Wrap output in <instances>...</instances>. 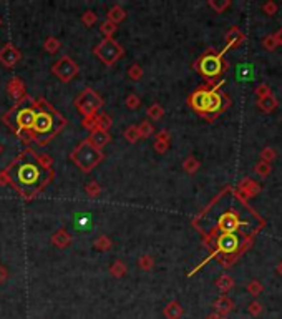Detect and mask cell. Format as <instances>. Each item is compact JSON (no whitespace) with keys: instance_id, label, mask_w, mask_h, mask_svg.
<instances>
[{"instance_id":"15","label":"cell","mask_w":282,"mask_h":319,"mask_svg":"<svg viewBox=\"0 0 282 319\" xmlns=\"http://www.w3.org/2000/svg\"><path fill=\"white\" fill-rule=\"evenodd\" d=\"M72 234L66 231L65 228H60V229H56V231L52 234V244L56 248H60V249H64L66 246H70L72 244Z\"/></svg>"},{"instance_id":"47","label":"cell","mask_w":282,"mask_h":319,"mask_svg":"<svg viewBox=\"0 0 282 319\" xmlns=\"http://www.w3.org/2000/svg\"><path fill=\"white\" fill-rule=\"evenodd\" d=\"M222 319H226V317H222Z\"/></svg>"},{"instance_id":"14","label":"cell","mask_w":282,"mask_h":319,"mask_svg":"<svg viewBox=\"0 0 282 319\" xmlns=\"http://www.w3.org/2000/svg\"><path fill=\"white\" fill-rule=\"evenodd\" d=\"M218 226L222 233H234L239 228V218L234 213H224L219 218Z\"/></svg>"},{"instance_id":"3","label":"cell","mask_w":282,"mask_h":319,"mask_svg":"<svg viewBox=\"0 0 282 319\" xmlns=\"http://www.w3.org/2000/svg\"><path fill=\"white\" fill-rule=\"evenodd\" d=\"M35 115L36 110L34 107V98L27 93L22 100L15 102V105L7 113H4L2 122L27 145V137L34 127Z\"/></svg>"},{"instance_id":"26","label":"cell","mask_w":282,"mask_h":319,"mask_svg":"<svg viewBox=\"0 0 282 319\" xmlns=\"http://www.w3.org/2000/svg\"><path fill=\"white\" fill-rule=\"evenodd\" d=\"M254 77V70L250 65H239L238 69V78L242 82H248V80H252Z\"/></svg>"},{"instance_id":"22","label":"cell","mask_w":282,"mask_h":319,"mask_svg":"<svg viewBox=\"0 0 282 319\" xmlns=\"http://www.w3.org/2000/svg\"><path fill=\"white\" fill-rule=\"evenodd\" d=\"M113 125V120L110 115L106 113H100L96 115V123H95V128H100V130H105V132H110V128H112Z\"/></svg>"},{"instance_id":"44","label":"cell","mask_w":282,"mask_h":319,"mask_svg":"<svg viewBox=\"0 0 282 319\" xmlns=\"http://www.w3.org/2000/svg\"><path fill=\"white\" fill-rule=\"evenodd\" d=\"M2 151H4V146H2V145H0V155H2Z\"/></svg>"},{"instance_id":"42","label":"cell","mask_w":282,"mask_h":319,"mask_svg":"<svg viewBox=\"0 0 282 319\" xmlns=\"http://www.w3.org/2000/svg\"><path fill=\"white\" fill-rule=\"evenodd\" d=\"M206 319H222V316L218 314V312H212V314H210Z\"/></svg>"},{"instance_id":"32","label":"cell","mask_w":282,"mask_h":319,"mask_svg":"<svg viewBox=\"0 0 282 319\" xmlns=\"http://www.w3.org/2000/svg\"><path fill=\"white\" fill-rule=\"evenodd\" d=\"M138 266L143 271H151V269H153V266H154L153 256H151V254H141L140 259H138Z\"/></svg>"},{"instance_id":"36","label":"cell","mask_w":282,"mask_h":319,"mask_svg":"<svg viewBox=\"0 0 282 319\" xmlns=\"http://www.w3.org/2000/svg\"><path fill=\"white\" fill-rule=\"evenodd\" d=\"M128 77L132 78L133 82H140L141 78H143V69H141V65L133 64L132 67H130V69H128Z\"/></svg>"},{"instance_id":"28","label":"cell","mask_w":282,"mask_h":319,"mask_svg":"<svg viewBox=\"0 0 282 319\" xmlns=\"http://www.w3.org/2000/svg\"><path fill=\"white\" fill-rule=\"evenodd\" d=\"M198 168H200V161H198L194 156H188V158L184 160V163H182V170L190 175L196 173Z\"/></svg>"},{"instance_id":"19","label":"cell","mask_w":282,"mask_h":319,"mask_svg":"<svg viewBox=\"0 0 282 319\" xmlns=\"http://www.w3.org/2000/svg\"><path fill=\"white\" fill-rule=\"evenodd\" d=\"M214 307H216V311H218V314H228V312H231L232 311V307H234V302L229 299L228 296H221V297H218L216 301H214Z\"/></svg>"},{"instance_id":"24","label":"cell","mask_w":282,"mask_h":319,"mask_svg":"<svg viewBox=\"0 0 282 319\" xmlns=\"http://www.w3.org/2000/svg\"><path fill=\"white\" fill-rule=\"evenodd\" d=\"M138 127V133H140V140L141 138H150L151 135L154 133V128H153V125H151L148 120H143L140 125H136Z\"/></svg>"},{"instance_id":"6","label":"cell","mask_w":282,"mask_h":319,"mask_svg":"<svg viewBox=\"0 0 282 319\" xmlns=\"http://www.w3.org/2000/svg\"><path fill=\"white\" fill-rule=\"evenodd\" d=\"M76 112L82 115L83 118H93L98 115V110L103 107V98L100 97V93L95 92L93 88L86 87L80 95L75 98L73 102Z\"/></svg>"},{"instance_id":"21","label":"cell","mask_w":282,"mask_h":319,"mask_svg":"<svg viewBox=\"0 0 282 319\" xmlns=\"http://www.w3.org/2000/svg\"><path fill=\"white\" fill-rule=\"evenodd\" d=\"M60 47H62V44H60V40L56 39V37H48V39L44 42V50L46 52V54H50V55L56 54V52L60 50Z\"/></svg>"},{"instance_id":"37","label":"cell","mask_w":282,"mask_h":319,"mask_svg":"<svg viewBox=\"0 0 282 319\" xmlns=\"http://www.w3.org/2000/svg\"><path fill=\"white\" fill-rule=\"evenodd\" d=\"M269 163L268 161H260V163H258V166H256V171H258L259 175H262V176H268L269 173Z\"/></svg>"},{"instance_id":"9","label":"cell","mask_w":282,"mask_h":319,"mask_svg":"<svg viewBox=\"0 0 282 319\" xmlns=\"http://www.w3.org/2000/svg\"><path fill=\"white\" fill-rule=\"evenodd\" d=\"M198 70L202 77L206 78H216L222 72V62L221 55H204L198 62Z\"/></svg>"},{"instance_id":"17","label":"cell","mask_w":282,"mask_h":319,"mask_svg":"<svg viewBox=\"0 0 282 319\" xmlns=\"http://www.w3.org/2000/svg\"><path fill=\"white\" fill-rule=\"evenodd\" d=\"M163 314L166 319H180L184 314V311H182V306L178 301H170L168 304L164 306Z\"/></svg>"},{"instance_id":"43","label":"cell","mask_w":282,"mask_h":319,"mask_svg":"<svg viewBox=\"0 0 282 319\" xmlns=\"http://www.w3.org/2000/svg\"><path fill=\"white\" fill-rule=\"evenodd\" d=\"M274 40H279V44H282V30H280V32H279L278 35L274 37Z\"/></svg>"},{"instance_id":"7","label":"cell","mask_w":282,"mask_h":319,"mask_svg":"<svg viewBox=\"0 0 282 319\" xmlns=\"http://www.w3.org/2000/svg\"><path fill=\"white\" fill-rule=\"evenodd\" d=\"M93 54H95L96 59L102 60V64H105L106 67H113L123 57L124 50L116 40L103 39L100 44L93 49Z\"/></svg>"},{"instance_id":"41","label":"cell","mask_w":282,"mask_h":319,"mask_svg":"<svg viewBox=\"0 0 282 319\" xmlns=\"http://www.w3.org/2000/svg\"><path fill=\"white\" fill-rule=\"evenodd\" d=\"M264 45L268 47V49H274L276 44H272V37H268V39L264 40Z\"/></svg>"},{"instance_id":"45","label":"cell","mask_w":282,"mask_h":319,"mask_svg":"<svg viewBox=\"0 0 282 319\" xmlns=\"http://www.w3.org/2000/svg\"><path fill=\"white\" fill-rule=\"evenodd\" d=\"M279 271H280V274H282V263H280V266H279Z\"/></svg>"},{"instance_id":"1","label":"cell","mask_w":282,"mask_h":319,"mask_svg":"<svg viewBox=\"0 0 282 319\" xmlns=\"http://www.w3.org/2000/svg\"><path fill=\"white\" fill-rule=\"evenodd\" d=\"M54 160L27 146L0 171V186H12L25 201L36 200L54 181Z\"/></svg>"},{"instance_id":"11","label":"cell","mask_w":282,"mask_h":319,"mask_svg":"<svg viewBox=\"0 0 282 319\" xmlns=\"http://www.w3.org/2000/svg\"><path fill=\"white\" fill-rule=\"evenodd\" d=\"M239 243L241 241H239L238 234H234V233H222L221 236L218 238L219 251H222V253H226V254H231L234 251H238Z\"/></svg>"},{"instance_id":"16","label":"cell","mask_w":282,"mask_h":319,"mask_svg":"<svg viewBox=\"0 0 282 319\" xmlns=\"http://www.w3.org/2000/svg\"><path fill=\"white\" fill-rule=\"evenodd\" d=\"M154 151L160 155H164L166 151L170 150V133L168 130H161V132L156 135V140H154Z\"/></svg>"},{"instance_id":"12","label":"cell","mask_w":282,"mask_h":319,"mask_svg":"<svg viewBox=\"0 0 282 319\" xmlns=\"http://www.w3.org/2000/svg\"><path fill=\"white\" fill-rule=\"evenodd\" d=\"M86 140H88V143L93 145L95 148L103 150L110 142H112V135H110V132H105V130L93 128V130H90V135H88Z\"/></svg>"},{"instance_id":"23","label":"cell","mask_w":282,"mask_h":319,"mask_svg":"<svg viewBox=\"0 0 282 319\" xmlns=\"http://www.w3.org/2000/svg\"><path fill=\"white\" fill-rule=\"evenodd\" d=\"M146 115H148L150 120H153V122H158V120L163 118L164 115V108L160 105V103H153L148 110H146Z\"/></svg>"},{"instance_id":"18","label":"cell","mask_w":282,"mask_h":319,"mask_svg":"<svg viewBox=\"0 0 282 319\" xmlns=\"http://www.w3.org/2000/svg\"><path fill=\"white\" fill-rule=\"evenodd\" d=\"M126 19V10H124L122 5H113L112 9L108 10V14H106V20H110V22H113L114 25H118V24H122L123 20Z\"/></svg>"},{"instance_id":"40","label":"cell","mask_w":282,"mask_h":319,"mask_svg":"<svg viewBox=\"0 0 282 319\" xmlns=\"http://www.w3.org/2000/svg\"><path fill=\"white\" fill-rule=\"evenodd\" d=\"M8 279V271L4 264H0V284H4Z\"/></svg>"},{"instance_id":"13","label":"cell","mask_w":282,"mask_h":319,"mask_svg":"<svg viewBox=\"0 0 282 319\" xmlns=\"http://www.w3.org/2000/svg\"><path fill=\"white\" fill-rule=\"evenodd\" d=\"M7 93L10 95V98H14L15 102L22 100V98L27 95L25 83L22 82V78H18V77L10 78V82L7 83Z\"/></svg>"},{"instance_id":"34","label":"cell","mask_w":282,"mask_h":319,"mask_svg":"<svg viewBox=\"0 0 282 319\" xmlns=\"http://www.w3.org/2000/svg\"><path fill=\"white\" fill-rule=\"evenodd\" d=\"M124 138L128 140L130 143H136L140 140V133H138V127L136 125H130V127L124 130Z\"/></svg>"},{"instance_id":"8","label":"cell","mask_w":282,"mask_h":319,"mask_svg":"<svg viewBox=\"0 0 282 319\" xmlns=\"http://www.w3.org/2000/svg\"><path fill=\"white\" fill-rule=\"evenodd\" d=\"M80 72V67L73 59H70L68 55H64L62 59H58L52 65V73L58 78L62 83H68L72 82L73 78L78 75Z\"/></svg>"},{"instance_id":"25","label":"cell","mask_w":282,"mask_h":319,"mask_svg":"<svg viewBox=\"0 0 282 319\" xmlns=\"http://www.w3.org/2000/svg\"><path fill=\"white\" fill-rule=\"evenodd\" d=\"M118 30V25H114L113 22H110V20H105V22H102L100 25V32L105 35V39H113V34Z\"/></svg>"},{"instance_id":"30","label":"cell","mask_w":282,"mask_h":319,"mask_svg":"<svg viewBox=\"0 0 282 319\" xmlns=\"http://www.w3.org/2000/svg\"><path fill=\"white\" fill-rule=\"evenodd\" d=\"M85 193L90 198H98L102 195V186H100V183L98 181H90V183H86L85 185Z\"/></svg>"},{"instance_id":"46","label":"cell","mask_w":282,"mask_h":319,"mask_svg":"<svg viewBox=\"0 0 282 319\" xmlns=\"http://www.w3.org/2000/svg\"><path fill=\"white\" fill-rule=\"evenodd\" d=\"M0 25H2V20H0Z\"/></svg>"},{"instance_id":"4","label":"cell","mask_w":282,"mask_h":319,"mask_svg":"<svg viewBox=\"0 0 282 319\" xmlns=\"http://www.w3.org/2000/svg\"><path fill=\"white\" fill-rule=\"evenodd\" d=\"M103 158H105L103 151L88 143V140H83L82 143H78L70 153V160L83 173H92V171L102 163Z\"/></svg>"},{"instance_id":"27","label":"cell","mask_w":282,"mask_h":319,"mask_svg":"<svg viewBox=\"0 0 282 319\" xmlns=\"http://www.w3.org/2000/svg\"><path fill=\"white\" fill-rule=\"evenodd\" d=\"M93 246H95V249H98V251H108L110 248L113 246V243H112V239H110L108 236H105V234H102V236H98V238L95 239Z\"/></svg>"},{"instance_id":"39","label":"cell","mask_w":282,"mask_h":319,"mask_svg":"<svg viewBox=\"0 0 282 319\" xmlns=\"http://www.w3.org/2000/svg\"><path fill=\"white\" fill-rule=\"evenodd\" d=\"M260 311H262V307H260V304H259L258 301H254L252 304L249 306V312H250V314H252V316H258Z\"/></svg>"},{"instance_id":"20","label":"cell","mask_w":282,"mask_h":319,"mask_svg":"<svg viewBox=\"0 0 282 319\" xmlns=\"http://www.w3.org/2000/svg\"><path fill=\"white\" fill-rule=\"evenodd\" d=\"M126 271H128L126 264H124L123 261H120V259H116L112 266H110V274H112L113 278H116V279L123 278V276L126 274Z\"/></svg>"},{"instance_id":"38","label":"cell","mask_w":282,"mask_h":319,"mask_svg":"<svg viewBox=\"0 0 282 319\" xmlns=\"http://www.w3.org/2000/svg\"><path fill=\"white\" fill-rule=\"evenodd\" d=\"M248 289H249V292H250L252 296H258L259 292L262 291V286H260L259 283H256V281H254V283H250V284L248 286Z\"/></svg>"},{"instance_id":"35","label":"cell","mask_w":282,"mask_h":319,"mask_svg":"<svg viewBox=\"0 0 282 319\" xmlns=\"http://www.w3.org/2000/svg\"><path fill=\"white\" fill-rule=\"evenodd\" d=\"M124 105H126L128 110H138L141 107V100L138 95H134V93H130V95H126V98H124Z\"/></svg>"},{"instance_id":"31","label":"cell","mask_w":282,"mask_h":319,"mask_svg":"<svg viewBox=\"0 0 282 319\" xmlns=\"http://www.w3.org/2000/svg\"><path fill=\"white\" fill-rule=\"evenodd\" d=\"M276 105H278V102H276L274 97H270V95L260 97V100H259V108H262L264 112H270V110L276 108Z\"/></svg>"},{"instance_id":"5","label":"cell","mask_w":282,"mask_h":319,"mask_svg":"<svg viewBox=\"0 0 282 319\" xmlns=\"http://www.w3.org/2000/svg\"><path fill=\"white\" fill-rule=\"evenodd\" d=\"M190 105L202 117H208V115L218 113L222 108V97L216 90L201 88L190 97Z\"/></svg>"},{"instance_id":"10","label":"cell","mask_w":282,"mask_h":319,"mask_svg":"<svg viewBox=\"0 0 282 319\" xmlns=\"http://www.w3.org/2000/svg\"><path fill=\"white\" fill-rule=\"evenodd\" d=\"M20 59H22V54H20V50L12 42L5 44L2 49H0V64H2L5 69H14L20 62Z\"/></svg>"},{"instance_id":"2","label":"cell","mask_w":282,"mask_h":319,"mask_svg":"<svg viewBox=\"0 0 282 319\" xmlns=\"http://www.w3.org/2000/svg\"><path fill=\"white\" fill-rule=\"evenodd\" d=\"M36 110L34 127L27 137V146L35 142L38 146L50 143L56 135H60L66 127V118L55 107H52L45 98H34Z\"/></svg>"},{"instance_id":"33","label":"cell","mask_w":282,"mask_h":319,"mask_svg":"<svg viewBox=\"0 0 282 319\" xmlns=\"http://www.w3.org/2000/svg\"><path fill=\"white\" fill-rule=\"evenodd\" d=\"M216 286H218L222 292H228V291L234 286V279L231 278V276H221V278H219V279L216 281Z\"/></svg>"},{"instance_id":"29","label":"cell","mask_w":282,"mask_h":319,"mask_svg":"<svg viewBox=\"0 0 282 319\" xmlns=\"http://www.w3.org/2000/svg\"><path fill=\"white\" fill-rule=\"evenodd\" d=\"M96 20H98V17L93 10H85V12L82 14V24L85 25L86 29H92L93 25L96 24Z\"/></svg>"}]
</instances>
